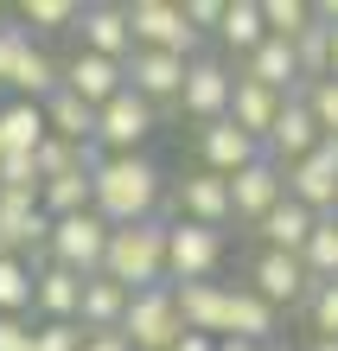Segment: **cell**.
<instances>
[{"label": "cell", "mask_w": 338, "mask_h": 351, "mask_svg": "<svg viewBox=\"0 0 338 351\" xmlns=\"http://www.w3.org/2000/svg\"><path fill=\"white\" fill-rule=\"evenodd\" d=\"M90 185H96V217L109 223V230L147 223V217H160V204H166V173L147 154H102L90 167Z\"/></svg>", "instance_id": "obj_1"}, {"label": "cell", "mask_w": 338, "mask_h": 351, "mask_svg": "<svg viewBox=\"0 0 338 351\" xmlns=\"http://www.w3.org/2000/svg\"><path fill=\"white\" fill-rule=\"evenodd\" d=\"M102 275H109L115 287H128V294L166 287V217H147V223H121V230H109Z\"/></svg>", "instance_id": "obj_2"}, {"label": "cell", "mask_w": 338, "mask_h": 351, "mask_svg": "<svg viewBox=\"0 0 338 351\" xmlns=\"http://www.w3.org/2000/svg\"><path fill=\"white\" fill-rule=\"evenodd\" d=\"M224 250H230L224 230H204V223H173V217H166V287L217 281Z\"/></svg>", "instance_id": "obj_3"}, {"label": "cell", "mask_w": 338, "mask_h": 351, "mask_svg": "<svg viewBox=\"0 0 338 351\" xmlns=\"http://www.w3.org/2000/svg\"><path fill=\"white\" fill-rule=\"evenodd\" d=\"M128 32H134V51H173V58H185V64L198 58V32L185 26L179 0H134L128 7Z\"/></svg>", "instance_id": "obj_4"}, {"label": "cell", "mask_w": 338, "mask_h": 351, "mask_svg": "<svg viewBox=\"0 0 338 351\" xmlns=\"http://www.w3.org/2000/svg\"><path fill=\"white\" fill-rule=\"evenodd\" d=\"M121 339H128V351H173L185 339V319H179L173 287H147V294H134L128 300V319H121Z\"/></svg>", "instance_id": "obj_5"}, {"label": "cell", "mask_w": 338, "mask_h": 351, "mask_svg": "<svg viewBox=\"0 0 338 351\" xmlns=\"http://www.w3.org/2000/svg\"><path fill=\"white\" fill-rule=\"evenodd\" d=\"M45 256L58 268H71V275H102V256H109V223H102L96 211H77V217H58L51 223V243H45Z\"/></svg>", "instance_id": "obj_6"}, {"label": "cell", "mask_w": 338, "mask_h": 351, "mask_svg": "<svg viewBox=\"0 0 338 351\" xmlns=\"http://www.w3.org/2000/svg\"><path fill=\"white\" fill-rule=\"evenodd\" d=\"M154 128H160V109L141 102L134 90H121L115 102L96 109V154H141L154 141Z\"/></svg>", "instance_id": "obj_7"}, {"label": "cell", "mask_w": 338, "mask_h": 351, "mask_svg": "<svg viewBox=\"0 0 338 351\" xmlns=\"http://www.w3.org/2000/svg\"><path fill=\"white\" fill-rule=\"evenodd\" d=\"M230 96H237V71L224 64V58H192L185 64V90H179V115H192L198 128H210V121L230 115Z\"/></svg>", "instance_id": "obj_8"}, {"label": "cell", "mask_w": 338, "mask_h": 351, "mask_svg": "<svg viewBox=\"0 0 338 351\" xmlns=\"http://www.w3.org/2000/svg\"><path fill=\"white\" fill-rule=\"evenodd\" d=\"M166 204H173V223H204V230H224L230 223V179L217 173H185L173 192H166Z\"/></svg>", "instance_id": "obj_9"}, {"label": "cell", "mask_w": 338, "mask_h": 351, "mask_svg": "<svg viewBox=\"0 0 338 351\" xmlns=\"http://www.w3.org/2000/svg\"><path fill=\"white\" fill-rule=\"evenodd\" d=\"M287 198L306 204L313 217H332V204H338V141H319L306 160L287 167Z\"/></svg>", "instance_id": "obj_10"}, {"label": "cell", "mask_w": 338, "mask_h": 351, "mask_svg": "<svg viewBox=\"0 0 338 351\" xmlns=\"http://www.w3.org/2000/svg\"><path fill=\"white\" fill-rule=\"evenodd\" d=\"M90 58H109V64H128L134 58V32H128V7H109V0H90V7H77V26H71Z\"/></svg>", "instance_id": "obj_11"}, {"label": "cell", "mask_w": 338, "mask_h": 351, "mask_svg": "<svg viewBox=\"0 0 338 351\" xmlns=\"http://www.w3.org/2000/svg\"><path fill=\"white\" fill-rule=\"evenodd\" d=\"M281 198H287V173L262 154L256 167H243L237 179H230V223H249V230H256Z\"/></svg>", "instance_id": "obj_12"}, {"label": "cell", "mask_w": 338, "mask_h": 351, "mask_svg": "<svg viewBox=\"0 0 338 351\" xmlns=\"http://www.w3.org/2000/svg\"><path fill=\"white\" fill-rule=\"evenodd\" d=\"M121 77H128V90L141 102H154L160 115H173L179 90H185V58H173V51H134L128 64H121Z\"/></svg>", "instance_id": "obj_13"}, {"label": "cell", "mask_w": 338, "mask_h": 351, "mask_svg": "<svg viewBox=\"0 0 338 351\" xmlns=\"http://www.w3.org/2000/svg\"><path fill=\"white\" fill-rule=\"evenodd\" d=\"M319 141H326V134H319V121H313V109L300 102V90H293V96L281 102V115H274V128L262 134V154L287 173L293 160H306L313 147H319Z\"/></svg>", "instance_id": "obj_14"}, {"label": "cell", "mask_w": 338, "mask_h": 351, "mask_svg": "<svg viewBox=\"0 0 338 351\" xmlns=\"http://www.w3.org/2000/svg\"><path fill=\"white\" fill-rule=\"evenodd\" d=\"M262 160V141L256 134H243L237 121H210V128H198V167L204 173H217V179H237L243 167H256Z\"/></svg>", "instance_id": "obj_15"}, {"label": "cell", "mask_w": 338, "mask_h": 351, "mask_svg": "<svg viewBox=\"0 0 338 351\" xmlns=\"http://www.w3.org/2000/svg\"><path fill=\"white\" fill-rule=\"evenodd\" d=\"M249 287H256V294L274 306V313H281V306H300L306 300V262L300 256H287V250H262L256 262H249Z\"/></svg>", "instance_id": "obj_16"}, {"label": "cell", "mask_w": 338, "mask_h": 351, "mask_svg": "<svg viewBox=\"0 0 338 351\" xmlns=\"http://www.w3.org/2000/svg\"><path fill=\"white\" fill-rule=\"evenodd\" d=\"M58 77L77 102H90V109H102V102H115L121 90H128V77H121V64H109V58H90V51H71L64 64H58Z\"/></svg>", "instance_id": "obj_17"}, {"label": "cell", "mask_w": 338, "mask_h": 351, "mask_svg": "<svg viewBox=\"0 0 338 351\" xmlns=\"http://www.w3.org/2000/svg\"><path fill=\"white\" fill-rule=\"evenodd\" d=\"M281 332V313L256 294V287H230V313H224V339H243V345H274Z\"/></svg>", "instance_id": "obj_18"}, {"label": "cell", "mask_w": 338, "mask_h": 351, "mask_svg": "<svg viewBox=\"0 0 338 351\" xmlns=\"http://www.w3.org/2000/svg\"><path fill=\"white\" fill-rule=\"evenodd\" d=\"M173 300H179V319H185V332L224 339V313H230V281H192V287H173Z\"/></svg>", "instance_id": "obj_19"}, {"label": "cell", "mask_w": 338, "mask_h": 351, "mask_svg": "<svg viewBox=\"0 0 338 351\" xmlns=\"http://www.w3.org/2000/svg\"><path fill=\"white\" fill-rule=\"evenodd\" d=\"M58 58L51 51H38L32 45V32L19 38V51H13V77H7V96H19V102H45V96H58Z\"/></svg>", "instance_id": "obj_20"}, {"label": "cell", "mask_w": 338, "mask_h": 351, "mask_svg": "<svg viewBox=\"0 0 338 351\" xmlns=\"http://www.w3.org/2000/svg\"><path fill=\"white\" fill-rule=\"evenodd\" d=\"M77 306H83V275L45 262V268L32 275V313H38V319H71V326H77Z\"/></svg>", "instance_id": "obj_21"}, {"label": "cell", "mask_w": 338, "mask_h": 351, "mask_svg": "<svg viewBox=\"0 0 338 351\" xmlns=\"http://www.w3.org/2000/svg\"><path fill=\"white\" fill-rule=\"evenodd\" d=\"M237 77H249V84H262V90H274V96H293V90H300L293 45H281V38H262V45L243 58V71H237Z\"/></svg>", "instance_id": "obj_22"}, {"label": "cell", "mask_w": 338, "mask_h": 351, "mask_svg": "<svg viewBox=\"0 0 338 351\" xmlns=\"http://www.w3.org/2000/svg\"><path fill=\"white\" fill-rule=\"evenodd\" d=\"M128 287H115L109 275H90L83 281V306H77V326L83 332H121V319H128Z\"/></svg>", "instance_id": "obj_23"}, {"label": "cell", "mask_w": 338, "mask_h": 351, "mask_svg": "<svg viewBox=\"0 0 338 351\" xmlns=\"http://www.w3.org/2000/svg\"><path fill=\"white\" fill-rule=\"evenodd\" d=\"M313 223H319V217H313L306 204L281 198V204H274V211L256 223V237H262V250H287V256H300V250H306V237H313Z\"/></svg>", "instance_id": "obj_24"}, {"label": "cell", "mask_w": 338, "mask_h": 351, "mask_svg": "<svg viewBox=\"0 0 338 351\" xmlns=\"http://www.w3.org/2000/svg\"><path fill=\"white\" fill-rule=\"evenodd\" d=\"M38 141H45V102L7 96L0 102V154H38Z\"/></svg>", "instance_id": "obj_25"}, {"label": "cell", "mask_w": 338, "mask_h": 351, "mask_svg": "<svg viewBox=\"0 0 338 351\" xmlns=\"http://www.w3.org/2000/svg\"><path fill=\"white\" fill-rule=\"evenodd\" d=\"M45 134L71 141V147H96V109L77 102L71 90H58V96H45Z\"/></svg>", "instance_id": "obj_26"}, {"label": "cell", "mask_w": 338, "mask_h": 351, "mask_svg": "<svg viewBox=\"0 0 338 351\" xmlns=\"http://www.w3.org/2000/svg\"><path fill=\"white\" fill-rule=\"evenodd\" d=\"M281 102L287 96H274V90H262V84H249V77H237V96H230V121H237L243 134H268L274 128V115H281Z\"/></svg>", "instance_id": "obj_27"}, {"label": "cell", "mask_w": 338, "mask_h": 351, "mask_svg": "<svg viewBox=\"0 0 338 351\" xmlns=\"http://www.w3.org/2000/svg\"><path fill=\"white\" fill-rule=\"evenodd\" d=\"M217 38H224V45L237 51V58H249V51H256L262 38H268L262 0H230V7H224V26H217Z\"/></svg>", "instance_id": "obj_28"}, {"label": "cell", "mask_w": 338, "mask_h": 351, "mask_svg": "<svg viewBox=\"0 0 338 351\" xmlns=\"http://www.w3.org/2000/svg\"><path fill=\"white\" fill-rule=\"evenodd\" d=\"M38 204H45V217H77V211H96V185L90 173H64V179H45L38 185Z\"/></svg>", "instance_id": "obj_29"}, {"label": "cell", "mask_w": 338, "mask_h": 351, "mask_svg": "<svg viewBox=\"0 0 338 351\" xmlns=\"http://www.w3.org/2000/svg\"><path fill=\"white\" fill-rule=\"evenodd\" d=\"M38 179H64V173H90L96 167V147H71V141H58V134H45V141H38Z\"/></svg>", "instance_id": "obj_30"}, {"label": "cell", "mask_w": 338, "mask_h": 351, "mask_svg": "<svg viewBox=\"0 0 338 351\" xmlns=\"http://www.w3.org/2000/svg\"><path fill=\"white\" fill-rule=\"evenodd\" d=\"M0 313L7 319L32 313V262L26 256H0Z\"/></svg>", "instance_id": "obj_31"}, {"label": "cell", "mask_w": 338, "mask_h": 351, "mask_svg": "<svg viewBox=\"0 0 338 351\" xmlns=\"http://www.w3.org/2000/svg\"><path fill=\"white\" fill-rule=\"evenodd\" d=\"M300 262H306V281H338V217H319V223H313Z\"/></svg>", "instance_id": "obj_32"}, {"label": "cell", "mask_w": 338, "mask_h": 351, "mask_svg": "<svg viewBox=\"0 0 338 351\" xmlns=\"http://www.w3.org/2000/svg\"><path fill=\"white\" fill-rule=\"evenodd\" d=\"M293 64H300V84H319V77H332V32L313 19V26L293 38Z\"/></svg>", "instance_id": "obj_33"}, {"label": "cell", "mask_w": 338, "mask_h": 351, "mask_svg": "<svg viewBox=\"0 0 338 351\" xmlns=\"http://www.w3.org/2000/svg\"><path fill=\"white\" fill-rule=\"evenodd\" d=\"M300 313H306L313 339H338V281H313L306 300H300Z\"/></svg>", "instance_id": "obj_34"}, {"label": "cell", "mask_w": 338, "mask_h": 351, "mask_svg": "<svg viewBox=\"0 0 338 351\" xmlns=\"http://www.w3.org/2000/svg\"><path fill=\"white\" fill-rule=\"evenodd\" d=\"M262 19H268V38L293 45V38L313 26V7H306V0H262Z\"/></svg>", "instance_id": "obj_35"}, {"label": "cell", "mask_w": 338, "mask_h": 351, "mask_svg": "<svg viewBox=\"0 0 338 351\" xmlns=\"http://www.w3.org/2000/svg\"><path fill=\"white\" fill-rule=\"evenodd\" d=\"M19 26L26 32H64V26H77V0H26Z\"/></svg>", "instance_id": "obj_36"}, {"label": "cell", "mask_w": 338, "mask_h": 351, "mask_svg": "<svg viewBox=\"0 0 338 351\" xmlns=\"http://www.w3.org/2000/svg\"><path fill=\"white\" fill-rule=\"evenodd\" d=\"M300 102L313 109L319 134H326V141H338V77H319V84H300Z\"/></svg>", "instance_id": "obj_37"}, {"label": "cell", "mask_w": 338, "mask_h": 351, "mask_svg": "<svg viewBox=\"0 0 338 351\" xmlns=\"http://www.w3.org/2000/svg\"><path fill=\"white\" fill-rule=\"evenodd\" d=\"M32 351H83V326H71V319H38L32 326Z\"/></svg>", "instance_id": "obj_38"}, {"label": "cell", "mask_w": 338, "mask_h": 351, "mask_svg": "<svg viewBox=\"0 0 338 351\" xmlns=\"http://www.w3.org/2000/svg\"><path fill=\"white\" fill-rule=\"evenodd\" d=\"M38 160L32 154H0V192H38Z\"/></svg>", "instance_id": "obj_39"}, {"label": "cell", "mask_w": 338, "mask_h": 351, "mask_svg": "<svg viewBox=\"0 0 338 351\" xmlns=\"http://www.w3.org/2000/svg\"><path fill=\"white\" fill-rule=\"evenodd\" d=\"M224 7H230V0H185V26H192V32H217Z\"/></svg>", "instance_id": "obj_40"}, {"label": "cell", "mask_w": 338, "mask_h": 351, "mask_svg": "<svg viewBox=\"0 0 338 351\" xmlns=\"http://www.w3.org/2000/svg\"><path fill=\"white\" fill-rule=\"evenodd\" d=\"M0 351H32V326L0 313Z\"/></svg>", "instance_id": "obj_41"}, {"label": "cell", "mask_w": 338, "mask_h": 351, "mask_svg": "<svg viewBox=\"0 0 338 351\" xmlns=\"http://www.w3.org/2000/svg\"><path fill=\"white\" fill-rule=\"evenodd\" d=\"M19 38H26V26H0V90H7V77H13V51H19Z\"/></svg>", "instance_id": "obj_42"}, {"label": "cell", "mask_w": 338, "mask_h": 351, "mask_svg": "<svg viewBox=\"0 0 338 351\" xmlns=\"http://www.w3.org/2000/svg\"><path fill=\"white\" fill-rule=\"evenodd\" d=\"M83 351H128L121 332H83Z\"/></svg>", "instance_id": "obj_43"}, {"label": "cell", "mask_w": 338, "mask_h": 351, "mask_svg": "<svg viewBox=\"0 0 338 351\" xmlns=\"http://www.w3.org/2000/svg\"><path fill=\"white\" fill-rule=\"evenodd\" d=\"M173 351H217V339H204V332H185Z\"/></svg>", "instance_id": "obj_44"}, {"label": "cell", "mask_w": 338, "mask_h": 351, "mask_svg": "<svg viewBox=\"0 0 338 351\" xmlns=\"http://www.w3.org/2000/svg\"><path fill=\"white\" fill-rule=\"evenodd\" d=\"M217 351H262V345H243V339H217Z\"/></svg>", "instance_id": "obj_45"}, {"label": "cell", "mask_w": 338, "mask_h": 351, "mask_svg": "<svg viewBox=\"0 0 338 351\" xmlns=\"http://www.w3.org/2000/svg\"><path fill=\"white\" fill-rule=\"evenodd\" d=\"M300 351H338V339H306Z\"/></svg>", "instance_id": "obj_46"}, {"label": "cell", "mask_w": 338, "mask_h": 351, "mask_svg": "<svg viewBox=\"0 0 338 351\" xmlns=\"http://www.w3.org/2000/svg\"><path fill=\"white\" fill-rule=\"evenodd\" d=\"M332 77H338V26H332Z\"/></svg>", "instance_id": "obj_47"}, {"label": "cell", "mask_w": 338, "mask_h": 351, "mask_svg": "<svg viewBox=\"0 0 338 351\" xmlns=\"http://www.w3.org/2000/svg\"><path fill=\"white\" fill-rule=\"evenodd\" d=\"M262 351H293V345H281V339H274V345H262Z\"/></svg>", "instance_id": "obj_48"}, {"label": "cell", "mask_w": 338, "mask_h": 351, "mask_svg": "<svg viewBox=\"0 0 338 351\" xmlns=\"http://www.w3.org/2000/svg\"><path fill=\"white\" fill-rule=\"evenodd\" d=\"M0 256H7V243H0Z\"/></svg>", "instance_id": "obj_49"}, {"label": "cell", "mask_w": 338, "mask_h": 351, "mask_svg": "<svg viewBox=\"0 0 338 351\" xmlns=\"http://www.w3.org/2000/svg\"><path fill=\"white\" fill-rule=\"evenodd\" d=\"M332 217H338V204H332Z\"/></svg>", "instance_id": "obj_50"}]
</instances>
